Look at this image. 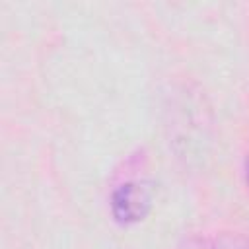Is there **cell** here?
<instances>
[{"label": "cell", "instance_id": "6da1fadb", "mask_svg": "<svg viewBox=\"0 0 249 249\" xmlns=\"http://www.w3.org/2000/svg\"><path fill=\"white\" fill-rule=\"evenodd\" d=\"M150 198L136 183H124L113 193V214L119 222H136L148 212Z\"/></svg>", "mask_w": 249, "mask_h": 249}]
</instances>
